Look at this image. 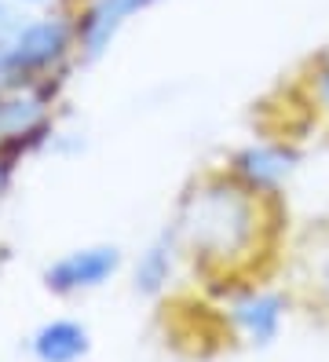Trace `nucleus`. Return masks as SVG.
I'll return each mask as SVG.
<instances>
[{
    "label": "nucleus",
    "instance_id": "f257e3e1",
    "mask_svg": "<svg viewBox=\"0 0 329 362\" xmlns=\"http://www.w3.org/2000/svg\"><path fill=\"white\" fill-rule=\"evenodd\" d=\"M282 220L278 190L253 187L227 168L194 183L183 202L180 242L209 286L241 293L260 286L263 274L278 264Z\"/></svg>",
    "mask_w": 329,
    "mask_h": 362
},
{
    "label": "nucleus",
    "instance_id": "f03ea898",
    "mask_svg": "<svg viewBox=\"0 0 329 362\" xmlns=\"http://www.w3.org/2000/svg\"><path fill=\"white\" fill-rule=\"evenodd\" d=\"M293 300L329 326V220L315 223L293 249Z\"/></svg>",
    "mask_w": 329,
    "mask_h": 362
},
{
    "label": "nucleus",
    "instance_id": "7ed1b4c3",
    "mask_svg": "<svg viewBox=\"0 0 329 362\" xmlns=\"http://www.w3.org/2000/svg\"><path fill=\"white\" fill-rule=\"evenodd\" d=\"M282 311H285V296L282 293H267V289L253 286V289L234 293L231 318L253 344H271L278 326H282Z\"/></svg>",
    "mask_w": 329,
    "mask_h": 362
},
{
    "label": "nucleus",
    "instance_id": "20e7f679",
    "mask_svg": "<svg viewBox=\"0 0 329 362\" xmlns=\"http://www.w3.org/2000/svg\"><path fill=\"white\" fill-rule=\"evenodd\" d=\"M296 165V154L282 143H256V146H246L238 158H234V173L253 183V187H263V190H278V183L293 173Z\"/></svg>",
    "mask_w": 329,
    "mask_h": 362
},
{
    "label": "nucleus",
    "instance_id": "39448f33",
    "mask_svg": "<svg viewBox=\"0 0 329 362\" xmlns=\"http://www.w3.org/2000/svg\"><path fill=\"white\" fill-rule=\"evenodd\" d=\"M117 264V252L114 249H96V252H81V257L66 260L52 271V286L59 289H74V286H92L99 282L103 274H110Z\"/></svg>",
    "mask_w": 329,
    "mask_h": 362
},
{
    "label": "nucleus",
    "instance_id": "423d86ee",
    "mask_svg": "<svg viewBox=\"0 0 329 362\" xmlns=\"http://www.w3.org/2000/svg\"><path fill=\"white\" fill-rule=\"evenodd\" d=\"M37 351L48 358V362H70V358H77V355L84 351V333H81L77 326L59 322V326H52V329L40 333Z\"/></svg>",
    "mask_w": 329,
    "mask_h": 362
},
{
    "label": "nucleus",
    "instance_id": "0eeeda50",
    "mask_svg": "<svg viewBox=\"0 0 329 362\" xmlns=\"http://www.w3.org/2000/svg\"><path fill=\"white\" fill-rule=\"evenodd\" d=\"M307 103L329 117V48L318 59H311V70H307Z\"/></svg>",
    "mask_w": 329,
    "mask_h": 362
}]
</instances>
